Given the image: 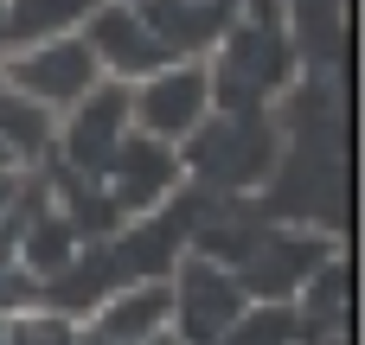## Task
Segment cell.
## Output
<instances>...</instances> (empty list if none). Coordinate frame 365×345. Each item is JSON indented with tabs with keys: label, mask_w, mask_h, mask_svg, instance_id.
Masks as SVG:
<instances>
[{
	"label": "cell",
	"mask_w": 365,
	"mask_h": 345,
	"mask_svg": "<svg viewBox=\"0 0 365 345\" xmlns=\"http://www.w3.org/2000/svg\"><path fill=\"white\" fill-rule=\"evenodd\" d=\"M212 115V64L205 58H173L160 70H148L141 83H128V128L160 141V147H186Z\"/></svg>",
	"instance_id": "cell-1"
},
{
	"label": "cell",
	"mask_w": 365,
	"mask_h": 345,
	"mask_svg": "<svg viewBox=\"0 0 365 345\" xmlns=\"http://www.w3.org/2000/svg\"><path fill=\"white\" fill-rule=\"evenodd\" d=\"M0 83L13 96H32L51 115H64L71 102H83L103 83V70H96V51L83 45V32H64V38L26 45V51H0Z\"/></svg>",
	"instance_id": "cell-2"
},
{
	"label": "cell",
	"mask_w": 365,
	"mask_h": 345,
	"mask_svg": "<svg viewBox=\"0 0 365 345\" xmlns=\"http://www.w3.org/2000/svg\"><path fill=\"white\" fill-rule=\"evenodd\" d=\"M167 288H173V333L186 345H218V333L250 307L237 269H218V262H205L192 250L180 256V269L167 275Z\"/></svg>",
	"instance_id": "cell-3"
},
{
	"label": "cell",
	"mask_w": 365,
	"mask_h": 345,
	"mask_svg": "<svg viewBox=\"0 0 365 345\" xmlns=\"http://www.w3.org/2000/svg\"><path fill=\"white\" fill-rule=\"evenodd\" d=\"M180 179H186L180 147H160V141H148V134L128 128L96 186H103V198H109L115 218H148V211H160V205L180 192Z\"/></svg>",
	"instance_id": "cell-4"
},
{
	"label": "cell",
	"mask_w": 365,
	"mask_h": 345,
	"mask_svg": "<svg viewBox=\"0 0 365 345\" xmlns=\"http://www.w3.org/2000/svg\"><path fill=\"white\" fill-rule=\"evenodd\" d=\"M83 45L96 51V70L115 77V83H141L148 70L173 64L160 51V38L148 32V19L135 6H115V0H96V13L83 19Z\"/></svg>",
	"instance_id": "cell-5"
},
{
	"label": "cell",
	"mask_w": 365,
	"mask_h": 345,
	"mask_svg": "<svg viewBox=\"0 0 365 345\" xmlns=\"http://www.w3.org/2000/svg\"><path fill=\"white\" fill-rule=\"evenodd\" d=\"M96 0H0V51H26L64 32H83Z\"/></svg>",
	"instance_id": "cell-6"
},
{
	"label": "cell",
	"mask_w": 365,
	"mask_h": 345,
	"mask_svg": "<svg viewBox=\"0 0 365 345\" xmlns=\"http://www.w3.org/2000/svg\"><path fill=\"white\" fill-rule=\"evenodd\" d=\"M0 147L26 166V160H45L51 147H58V115L45 109V102H32V96H13V90H0Z\"/></svg>",
	"instance_id": "cell-7"
},
{
	"label": "cell",
	"mask_w": 365,
	"mask_h": 345,
	"mask_svg": "<svg viewBox=\"0 0 365 345\" xmlns=\"http://www.w3.org/2000/svg\"><path fill=\"white\" fill-rule=\"evenodd\" d=\"M218 345H302L295 307H289V301H250V307L218 333Z\"/></svg>",
	"instance_id": "cell-8"
},
{
	"label": "cell",
	"mask_w": 365,
	"mask_h": 345,
	"mask_svg": "<svg viewBox=\"0 0 365 345\" xmlns=\"http://www.w3.org/2000/svg\"><path fill=\"white\" fill-rule=\"evenodd\" d=\"M19 192H26V173H0V218L19 205Z\"/></svg>",
	"instance_id": "cell-9"
},
{
	"label": "cell",
	"mask_w": 365,
	"mask_h": 345,
	"mask_svg": "<svg viewBox=\"0 0 365 345\" xmlns=\"http://www.w3.org/2000/svg\"><path fill=\"white\" fill-rule=\"evenodd\" d=\"M148 345H186V339H180V333L167 327V333H154V339H148Z\"/></svg>",
	"instance_id": "cell-10"
},
{
	"label": "cell",
	"mask_w": 365,
	"mask_h": 345,
	"mask_svg": "<svg viewBox=\"0 0 365 345\" xmlns=\"http://www.w3.org/2000/svg\"><path fill=\"white\" fill-rule=\"evenodd\" d=\"M0 90H6V83H0Z\"/></svg>",
	"instance_id": "cell-11"
}]
</instances>
